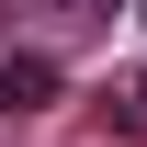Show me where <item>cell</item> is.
<instances>
[{"instance_id":"6da1fadb","label":"cell","mask_w":147,"mask_h":147,"mask_svg":"<svg viewBox=\"0 0 147 147\" xmlns=\"http://www.w3.org/2000/svg\"><path fill=\"white\" fill-rule=\"evenodd\" d=\"M57 91H68V68H57V57H0V113H45Z\"/></svg>"},{"instance_id":"7a4b0ae2","label":"cell","mask_w":147,"mask_h":147,"mask_svg":"<svg viewBox=\"0 0 147 147\" xmlns=\"http://www.w3.org/2000/svg\"><path fill=\"white\" fill-rule=\"evenodd\" d=\"M34 11H68V0H34Z\"/></svg>"}]
</instances>
